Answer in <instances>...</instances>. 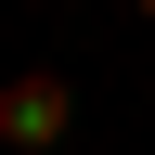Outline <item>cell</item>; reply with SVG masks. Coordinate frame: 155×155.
Returning a JSON list of instances; mask_svg holds the SVG:
<instances>
[{
  "mask_svg": "<svg viewBox=\"0 0 155 155\" xmlns=\"http://www.w3.org/2000/svg\"><path fill=\"white\" fill-rule=\"evenodd\" d=\"M65 129H78V91H65L52 65H26V78H0V142H26V155H52Z\"/></svg>",
  "mask_w": 155,
  "mask_h": 155,
  "instance_id": "obj_1",
  "label": "cell"
}]
</instances>
